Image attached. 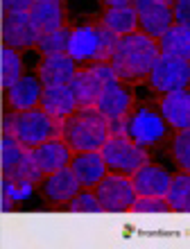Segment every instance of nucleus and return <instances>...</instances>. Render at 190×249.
I'll list each match as a JSON object with an SVG mask.
<instances>
[{
    "instance_id": "1",
    "label": "nucleus",
    "mask_w": 190,
    "mask_h": 249,
    "mask_svg": "<svg viewBox=\"0 0 190 249\" xmlns=\"http://www.w3.org/2000/svg\"><path fill=\"white\" fill-rule=\"evenodd\" d=\"M156 39L147 36L145 32H131L120 36L111 53V66L118 79L122 82H140L152 72V66L158 59Z\"/></svg>"
},
{
    "instance_id": "2",
    "label": "nucleus",
    "mask_w": 190,
    "mask_h": 249,
    "mask_svg": "<svg viewBox=\"0 0 190 249\" xmlns=\"http://www.w3.org/2000/svg\"><path fill=\"white\" fill-rule=\"evenodd\" d=\"M2 134L14 136L20 145L30 150L39 145L61 138L64 134V120L54 118L43 109H27V111H9L2 116Z\"/></svg>"
},
{
    "instance_id": "3",
    "label": "nucleus",
    "mask_w": 190,
    "mask_h": 249,
    "mask_svg": "<svg viewBox=\"0 0 190 249\" xmlns=\"http://www.w3.org/2000/svg\"><path fill=\"white\" fill-rule=\"evenodd\" d=\"M61 138L75 154L102 150V145L109 138V118H104L95 107H79L64 120Z\"/></svg>"
},
{
    "instance_id": "4",
    "label": "nucleus",
    "mask_w": 190,
    "mask_h": 249,
    "mask_svg": "<svg viewBox=\"0 0 190 249\" xmlns=\"http://www.w3.org/2000/svg\"><path fill=\"white\" fill-rule=\"evenodd\" d=\"M0 170L5 179L20 186H32L43 179V170L36 163L34 152L7 134H2L0 141Z\"/></svg>"
},
{
    "instance_id": "5",
    "label": "nucleus",
    "mask_w": 190,
    "mask_h": 249,
    "mask_svg": "<svg viewBox=\"0 0 190 249\" xmlns=\"http://www.w3.org/2000/svg\"><path fill=\"white\" fill-rule=\"evenodd\" d=\"M118 39V34L106 30L104 25H82L77 30H72L68 54L77 64H82V61H109Z\"/></svg>"
},
{
    "instance_id": "6",
    "label": "nucleus",
    "mask_w": 190,
    "mask_h": 249,
    "mask_svg": "<svg viewBox=\"0 0 190 249\" xmlns=\"http://www.w3.org/2000/svg\"><path fill=\"white\" fill-rule=\"evenodd\" d=\"M100 152L104 157L109 172H120V175H129V177L136 170H140L145 163H150L147 147L131 141L129 136H109Z\"/></svg>"
},
{
    "instance_id": "7",
    "label": "nucleus",
    "mask_w": 190,
    "mask_h": 249,
    "mask_svg": "<svg viewBox=\"0 0 190 249\" xmlns=\"http://www.w3.org/2000/svg\"><path fill=\"white\" fill-rule=\"evenodd\" d=\"M95 195L102 206V213H127L138 197L131 177L120 172H106V177L95 186Z\"/></svg>"
},
{
    "instance_id": "8",
    "label": "nucleus",
    "mask_w": 190,
    "mask_h": 249,
    "mask_svg": "<svg viewBox=\"0 0 190 249\" xmlns=\"http://www.w3.org/2000/svg\"><path fill=\"white\" fill-rule=\"evenodd\" d=\"M152 89L158 93H172L188 89L190 84V61L181 57H172V54H158V59L152 66V72L147 75Z\"/></svg>"
},
{
    "instance_id": "9",
    "label": "nucleus",
    "mask_w": 190,
    "mask_h": 249,
    "mask_svg": "<svg viewBox=\"0 0 190 249\" xmlns=\"http://www.w3.org/2000/svg\"><path fill=\"white\" fill-rule=\"evenodd\" d=\"M168 123L161 113L152 111L147 107H140L134 113L127 116V136L140 145H154L165 136Z\"/></svg>"
},
{
    "instance_id": "10",
    "label": "nucleus",
    "mask_w": 190,
    "mask_h": 249,
    "mask_svg": "<svg viewBox=\"0 0 190 249\" xmlns=\"http://www.w3.org/2000/svg\"><path fill=\"white\" fill-rule=\"evenodd\" d=\"M134 9L138 14L140 32H145L152 39H161L174 23V12L170 5L161 0H134Z\"/></svg>"
},
{
    "instance_id": "11",
    "label": "nucleus",
    "mask_w": 190,
    "mask_h": 249,
    "mask_svg": "<svg viewBox=\"0 0 190 249\" xmlns=\"http://www.w3.org/2000/svg\"><path fill=\"white\" fill-rule=\"evenodd\" d=\"M0 36H2V46L18 50V48H36L41 34L27 12H9L2 14Z\"/></svg>"
},
{
    "instance_id": "12",
    "label": "nucleus",
    "mask_w": 190,
    "mask_h": 249,
    "mask_svg": "<svg viewBox=\"0 0 190 249\" xmlns=\"http://www.w3.org/2000/svg\"><path fill=\"white\" fill-rule=\"evenodd\" d=\"M131 184L138 197H165L172 184V175L161 165L145 163L131 175Z\"/></svg>"
},
{
    "instance_id": "13",
    "label": "nucleus",
    "mask_w": 190,
    "mask_h": 249,
    "mask_svg": "<svg viewBox=\"0 0 190 249\" xmlns=\"http://www.w3.org/2000/svg\"><path fill=\"white\" fill-rule=\"evenodd\" d=\"M77 75V61L68 53L46 54L39 64V79L43 86H68Z\"/></svg>"
},
{
    "instance_id": "14",
    "label": "nucleus",
    "mask_w": 190,
    "mask_h": 249,
    "mask_svg": "<svg viewBox=\"0 0 190 249\" xmlns=\"http://www.w3.org/2000/svg\"><path fill=\"white\" fill-rule=\"evenodd\" d=\"M70 168L77 175L82 188H95L106 177V172H109V168L104 163V157H102L100 150L77 152L70 161Z\"/></svg>"
},
{
    "instance_id": "15",
    "label": "nucleus",
    "mask_w": 190,
    "mask_h": 249,
    "mask_svg": "<svg viewBox=\"0 0 190 249\" xmlns=\"http://www.w3.org/2000/svg\"><path fill=\"white\" fill-rule=\"evenodd\" d=\"M43 82L39 75H23V77L7 89V105L14 111H27L41 102Z\"/></svg>"
},
{
    "instance_id": "16",
    "label": "nucleus",
    "mask_w": 190,
    "mask_h": 249,
    "mask_svg": "<svg viewBox=\"0 0 190 249\" xmlns=\"http://www.w3.org/2000/svg\"><path fill=\"white\" fill-rule=\"evenodd\" d=\"M79 190H82V184L70 165H66L52 175H46V181H43V195L54 204H68Z\"/></svg>"
},
{
    "instance_id": "17",
    "label": "nucleus",
    "mask_w": 190,
    "mask_h": 249,
    "mask_svg": "<svg viewBox=\"0 0 190 249\" xmlns=\"http://www.w3.org/2000/svg\"><path fill=\"white\" fill-rule=\"evenodd\" d=\"M95 109H98V111L102 113L104 118H109V120L129 116L131 113V93L120 84V79L109 82V84L104 86L102 95H100Z\"/></svg>"
},
{
    "instance_id": "18",
    "label": "nucleus",
    "mask_w": 190,
    "mask_h": 249,
    "mask_svg": "<svg viewBox=\"0 0 190 249\" xmlns=\"http://www.w3.org/2000/svg\"><path fill=\"white\" fill-rule=\"evenodd\" d=\"M32 152L39 168L43 170V175H52V172L61 170L66 165H70L72 161V150L66 145L64 138H52V141L34 147Z\"/></svg>"
},
{
    "instance_id": "19",
    "label": "nucleus",
    "mask_w": 190,
    "mask_h": 249,
    "mask_svg": "<svg viewBox=\"0 0 190 249\" xmlns=\"http://www.w3.org/2000/svg\"><path fill=\"white\" fill-rule=\"evenodd\" d=\"M68 86H70L72 95L77 100V107H95L106 84L102 82V77L98 72L88 66L84 71H77V75L72 77V82Z\"/></svg>"
},
{
    "instance_id": "20",
    "label": "nucleus",
    "mask_w": 190,
    "mask_h": 249,
    "mask_svg": "<svg viewBox=\"0 0 190 249\" xmlns=\"http://www.w3.org/2000/svg\"><path fill=\"white\" fill-rule=\"evenodd\" d=\"M39 107L46 113H50L54 118H61V120H66L70 113H75L79 109L70 86H43Z\"/></svg>"
},
{
    "instance_id": "21",
    "label": "nucleus",
    "mask_w": 190,
    "mask_h": 249,
    "mask_svg": "<svg viewBox=\"0 0 190 249\" xmlns=\"http://www.w3.org/2000/svg\"><path fill=\"white\" fill-rule=\"evenodd\" d=\"M161 116L174 129L190 127V91L188 89L165 93L163 100H161Z\"/></svg>"
},
{
    "instance_id": "22",
    "label": "nucleus",
    "mask_w": 190,
    "mask_h": 249,
    "mask_svg": "<svg viewBox=\"0 0 190 249\" xmlns=\"http://www.w3.org/2000/svg\"><path fill=\"white\" fill-rule=\"evenodd\" d=\"M27 14H30L34 27L39 30V34L52 32V30L64 25V7H61V0H34V5L30 7Z\"/></svg>"
},
{
    "instance_id": "23",
    "label": "nucleus",
    "mask_w": 190,
    "mask_h": 249,
    "mask_svg": "<svg viewBox=\"0 0 190 249\" xmlns=\"http://www.w3.org/2000/svg\"><path fill=\"white\" fill-rule=\"evenodd\" d=\"M156 43L163 54H172V57H181V59L190 61V27L174 23Z\"/></svg>"
},
{
    "instance_id": "24",
    "label": "nucleus",
    "mask_w": 190,
    "mask_h": 249,
    "mask_svg": "<svg viewBox=\"0 0 190 249\" xmlns=\"http://www.w3.org/2000/svg\"><path fill=\"white\" fill-rule=\"evenodd\" d=\"M102 25H104L106 30H111L113 34H118V36H125V34L136 32L138 14H136V9H134V5L109 7V9L104 12Z\"/></svg>"
},
{
    "instance_id": "25",
    "label": "nucleus",
    "mask_w": 190,
    "mask_h": 249,
    "mask_svg": "<svg viewBox=\"0 0 190 249\" xmlns=\"http://www.w3.org/2000/svg\"><path fill=\"white\" fill-rule=\"evenodd\" d=\"M70 39H72V30L70 27H57L52 32L41 34L39 41H36V50H39L43 57L46 54H64L68 53L70 48Z\"/></svg>"
},
{
    "instance_id": "26",
    "label": "nucleus",
    "mask_w": 190,
    "mask_h": 249,
    "mask_svg": "<svg viewBox=\"0 0 190 249\" xmlns=\"http://www.w3.org/2000/svg\"><path fill=\"white\" fill-rule=\"evenodd\" d=\"M20 77H23V61H20L18 53L14 48L2 46L0 50V86L7 91Z\"/></svg>"
},
{
    "instance_id": "27",
    "label": "nucleus",
    "mask_w": 190,
    "mask_h": 249,
    "mask_svg": "<svg viewBox=\"0 0 190 249\" xmlns=\"http://www.w3.org/2000/svg\"><path fill=\"white\" fill-rule=\"evenodd\" d=\"M190 197V172H181L177 177H172V184L165 193V202L170 204V211L184 213V206Z\"/></svg>"
},
{
    "instance_id": "28",
    "label": "nucleus",
    "mask_w": 190,
    "mask_h": 249,
    "mask_svg": "<svg viewBox=\"0 0 190 249\" xmlns=\"http://www.w3.org/2000/svg\"><path fill=\"white\" fill-rule=\"evenodd\" d=\"M66 209L70 211V213H102L98 195H95V190H91V188H86L84 193L79 190L77 195L66 204Z\"/></svg>"
},
{
    "instance_id": "29",
    "label": "nucleus",
    "mask_w": 190,
    "mask_h": 249,
    "mask_svg": "<svg viewBox=\"0 0 190 249\" xmlns=\"http://www.w3.org/2000/svg\"><path fill=\"white\" fill-rule=\"evenodd\" d=\"M172 154H174L179 168L184 172H190V127L177 131L174 143H172Z\"/></svg>"
},
{
    "instance_id": "30",
    "label": "nucleus",
    "mask_w": 190,
    "mask_h": 249,
    "mask_svg": "<svg viewBox=\"0 0 190 249\" xmlns=\"http://www.w3.org/2000/svg\"><path fill=\"white\" fill-rule=\"evenodd\" d=\"M131 213H170V204L165 202V197H136V202L131 204Z\"/></svg>"
},
{
    "instance_id": "31",
    "label": "nucleus",
    "mask_w": 190,
    "mask_h": 249,
    "mask_svg": "<svg viewBox=\"0 0 190 249\" xmlns=\"http://www.w3.org/2000/svg\"><path fill=\"white\" fill-rule=\"evenodd\" d=\"M172 12H174V23L190 27V0H177Z\"/></svg>"
},
{
    "instance_id": "32",
    "label": "nucleus",
    "mask_w": 190,
    "mask_h": 249,
    "mask_svg": "<svg viewBox=\"0 0 190 249\" xmlns=\"http://www.w3.org/2000/svg\"><path fill=\"white\" fill-rule=\"evenodd\" d=\"M0 5H2V14L30 12V7L34 5V0H0Z\"/></svg>"
},
{
    "instance_id": "33",
    "label": "nucleus",
    "mask_w": 190,
    "mask_h": 249,
    "mask_svg": "<svg viewBox=\"0 0 190 249\" xmlns=\"http://www.w3.org/2000/svg\"><path fill=\"white\" fill-rule=\"evenodd\" d=\"M109 136H127V116L109 120Z\"/></svg>"
},
{
    "instance_id": "34",
    "label": "nucleus",
    "mask_w": 190,
    "mask_h": 249,
    "mask_svg": "<svg viewBox=\"0 0 190 249\" xmlns=\"http://www.w3.org/2000/svg\"><path fill=\"white\" fill-rule=\"evenodd\" d=\"M12 211V195L7 190V181L2 179V213H9Z\"/></svg>"
},
{
    "instance_id": "35",
    "label": "nucleus",
    "mask_w": 190,
    "mask_h": 249,
    "mask_svg": "<svg viewBox=\"0 0 190 249\" xmlns=\"http://www.w3.org/2000/svg\"><path fill=\"white\" fill-rule=\"evenodd\" d=\"M106 2L109 7H127V5H134V0H102Z\"/></svg>"
},
{
    "instance_id": "36",
    "label": "nucleus",
    "mask_w": 190,
    "mask_h": 249,
    "mask_svg": "<svg viewBox=\"0 0 190 249\" xmlns=\"http://www.w3.org/2000/svg\"><path fill=\"white\" fill-rule=\"evenodd\" d=\"M184 213H190V197H188V202H186V206H184Z\"/></svg>"
},
{
    "instance_id": "37",
    "label": "nucleus",
    "mask_w": 190,
    "mask_h": 249,
    "mask_svg": "<svg viewBox=\"0 0 190 249\" xmlns=\"http://www.w3.org/2000/svg\"><path fill=\"white\" fill-rule=\"evenodd\" d=\"M161 2H165V5H174L177 0H161Z\"/></svg>"
}]
</instances>
